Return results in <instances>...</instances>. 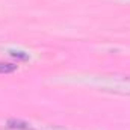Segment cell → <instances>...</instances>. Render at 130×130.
<instances>
[{
	"instance_id": "cell-2",
	"label": "cell",
	"mask_w": 130,
	"mask_h": 130,
	"mask_svg": "<svg viewBox=\"0 0 130 130\" xmlns=\"http://www.w3.org/2000/svg\"><path fill=\"white\" fill-rule=\"evenodd\" d=\"M17 70V65L8 64V62H0V74H9Z\"/></svg>"
},
{
	"instance_id": "cell-3",
	"label": "cell",
	"mask_w": 130,
	"mask_h": 130,
	"mask_svg": "<svg viewBox=\"0 0 130 130\" xmlns=\"http://www.w3.org/2000/svg\"><path fill=\"white\" fill-rule=\"evenodd\" d=\"M11 56H14V58H17V59H21V61H27V59H29V56H27L24 52H15V50H12V52H11Z\"/></svg>"
},
{
	"instance_id": "cell-1",
	"label": "cell",
	"mask_w": 130,
	"mask_h": 130,
	"mask_svg": "<svg viewBox=\"0 0 130 130\" xmlns=\"http://www.w3.org/2000/svg\"><path fill=\"white\" fill-rule=\"evenodd\" d=\"M8 127L9 129H15V130H30V124L26 123V121H21V120H8Z\"/></svg>"
}]
</instances>
